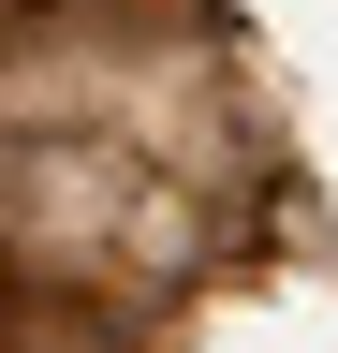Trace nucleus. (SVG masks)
<instances>
[{
  "label": "nucleus",
  "instance_id": "nucleus-1",
  "mask_svg": "<svg viewBox=\"0 0 338 353\" xmlns=\"http://www.w3.org/2000/svg\"><path fill=\"white\" fill-rule=\"evenodd\" d=\"M221 206L147 148H89V132H30L0 148V280L15 294H89V309H147L206 280Z\"/></svg>",
  "mask_w": 338,
  "mask_h": 353
},
{
  "label": "nucleus",
  "instance_id": "nucleus-2",
  "mask_svg": "<svg viewBox=\"0 0 338 353\" xmlns=\"http://www.w3.org/2000/svg\"><path fill=\"white\" fill-rule=\"evenodd\" d=\"M59 15H74V30H191L206 0H59Z\"/></svg>",
  "mask_w": 338,
  "mask_h": 353
},
{
  "label": "nucleus",
  "instance_id": "nucleus-3",
  "mask_svg": "<svg viewBox=\"0 0 338 353\" xmlns=\"http://www.w3.org/2000/svg\"><path fill=\"white\" fill-rule=\"evenodd\" d=\"M0 353H15V280H0Z\"/></svg>",
  "mask_w": 338,
  "mask_h": 353
}]
</instances>
